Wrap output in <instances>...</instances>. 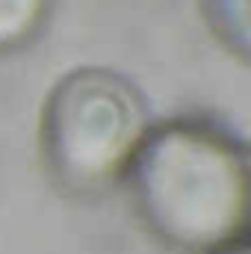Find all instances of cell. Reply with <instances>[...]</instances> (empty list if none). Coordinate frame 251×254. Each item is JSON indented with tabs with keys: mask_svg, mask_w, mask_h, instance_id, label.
Wrapping results in <instances>:
<instances>
[{
	"mask_svg": "<svg viewBox=\"0 0 251 254\" xmlns=\"http://www.w3.org/2000/svg\"><path fill=\"white\" fill-rule=\"evenodd\" d=\"M42 0H0V36H12L21 27H30L39 15Z\"/></svg>",
	"mask_w": 251,
	"mask_h": 254,
	"instance_id": "cell-3",
	"label": "cell"
},
{
	"mask_svg": "<svg viewBox=\"0 0 251 254\" xmlns=\"http://www.w3.org/2000/svg\"><path fill=\"white\" fill-rule=\"evenodd\" d=\"M216 254H251V231H249V234H243L237 243L225 246L222 252H216Z\"/></svg>",
	"mask_w": 251,
	"mask_h": 254,
	"instance_id": "cell-4",
	"label": "cell"
},
{
	"mask_svg": "<svg viewBox=\"0 0 251 254\" xmlns=\"http://www.w3.org/2000/svg\"><path fill=\"white\" fill-rule=\"evenodd\" d=\"M216 21L222 36L240 54L251 57V0H216Z\"/></svg>",
	"mask_w": 251,
	"mask_h": 254,
	"instance_id": "cell-2",
	"label": "cell"
},
{
	"mask_svg": "<svg viewBox=\"0 0 251 254\" xmlns=\"http://www.w3.org/2000/svg\"><path fill=\"white\" fill-rule=\"evenodd\" d=\"M136 187L148 225L187 254H216L251 231V157L210 125L178 122L142 139Z\"/></svg>",
	"mask_w": 251,
	"mask_h": 254,
	"instance_id": "cell-1",
	"label": "cell"
}]
</instances>
